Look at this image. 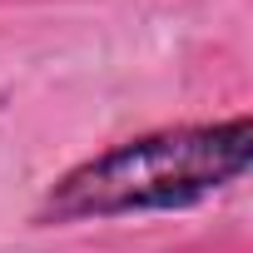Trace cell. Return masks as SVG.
I'll return each instance as SVG.
<instances>
[{
	"label": "cell",
	"instance_id": "6da1fadb",
	"mask_svg": "<svg viewBox=\"0 0 253 253\" xmlns=\"http://www.w3.org/2000/svg\"><path fill=\"white\" fill-rule=\"evenodd\" d=\"M253 159V124H189L124 139L84 164H75L40 204L45 223L75 218H119V213H154V209H189L233 179H243Z\"/></svg>",
	"mask_w": 253,
	"mask_h": 253
}]
</instances>
